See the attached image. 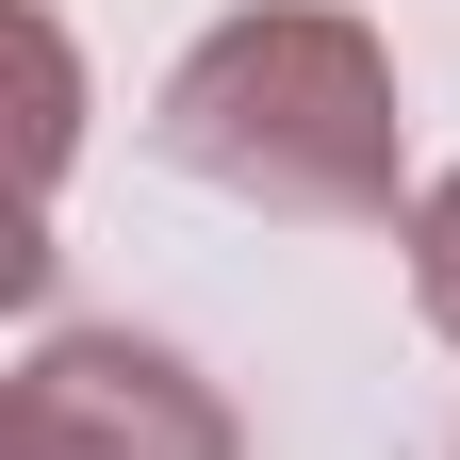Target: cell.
Returning a JSON list of instances; mask_svg holds the SVG:
<instances>
[{
	"label": "cell",
	"instance_id": "cell-1",
	"mask_svg": "<svg viewBox=\"0 0 460 460\" xmlns=\"http://www.w3.org/2000/svg\"><path fill=\"white\" fill-rule=\"evenodd\" d=\"M164 148L214 164L247 198H296V214H362L394 198V99H378V49L345 17H247L214 33L181 83H164Z\"/></svg>",
	"mask_w": 460,
	"mask_h": 460
},
{
	"label": "cell",
	"instance_id": "cell-2",
	"mask_svg": "<svg viewBox=\"0 0 460 460\" xmlns=\"http://www.w3.org/2000/svg\"><path fill=\"white\" fill-rule=\"evenodd\" d=\"M17 460H230V428L148 345H49L17 378Z\"/></svg>",
	"mask_w": 460,
	"mask_h": 460
},
{
	"label": "cell",
	"instance_id": "cell-3",
	"mask_svg": "<svg viewBox=\"0 0 460 460\" xmlns=\"http://www.w3.org/2000/svg\"><path fill=\"white\" fill-rule=\"evenodd\" d=\"M411 263H428V313H444V329H460V181H444V198H428V247H411Z\"/></svg>",
	"mask_w": 460,
	"mask_h": 460
}]
</instances>
